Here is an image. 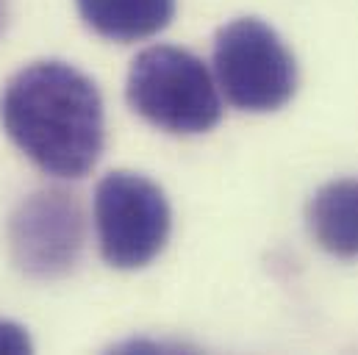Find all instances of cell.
Listing matches in <instances>:
<instances>
[{"label": "cell", "instance_id": "5", "mask_svg": "<svg viewBox=\"0 0 358 355\" xmlns=\"http://www.w3.org/2000/svg\"><path fill=\"white\" fill-rule=\"evenodd\" d=\"M14 264L25 275L50 280L67 275L84 250V211L67 191L48 189L20 203L8 222Z\"/></svg>", "mask_w": 358, "mask_h": 355}, {"label": "cell", "instance_id": "2", "mask_svg": "<svg viewBox=\"0 0 358 355\" xmlns=\"http://www.w3.org/2000/svg\"><path fill=\"white\" fill-rule=\"evenodd\" d=\"M131 108L170 133H206L222 119L217 78L189 50L153 45L142 50L125 81Z\"/></svg>", "mask_w": 358, "mask_h": 355}, {"label": "cell", "instance_id": "6", "mask_svg": "<svg viewBox=\"0 0 358 355\" xmlns=\"http://www.w3.org/2000/svg\"><path fill=\"white\" fill-rule=\"evenodd\" d=\"M81 20L103 39L139 42L164 31L176 17V0H76Z\"/></svg>", "mask_w": 358, "mask_h": 355}, {"label": "cell", "instance_id": "3", "mask_svg": "<svg viewBox=\"0 0 358 355\" xmlns=\"http://www.w3.org/2000/svg\"><path fill=\"white\" fill-rule=\"evenodd\" d=\"M214 78L236 108L267 114L294 97L297 61L272 25L239 17L214 36Z\"/></svg>", "mask_w": 358, "mask_h": 355}, {"label": "cell", "instance_id": "1", "mask_svg": "<svg viewBox=\"0 0 358 355\" xmlns=\"http://www.w3.org/2000/svg\"><path fill=\"white\" fill-rule=\"evenodd\" d=\"M8 139L48 175L84 178L106 142L103 100L90 75L67 61H34L3 89Z\"/></svg>", "mask_w": 358, "mask_h": 355}, {"label": "cell", "instance_id": "7", "mask_svg": "<svg viewBox=\"0 0 358 355\" xmlns=\"http://www.w3.org/2000/svg\"><path fill=\"white\" fill-rule=\"evenodd\" d=\"M308 228L322 250L339 259L358 256V178L325 183L308 205Z\"/></svg>", "mask_w": 358, "mask_h": 355}, {"label": "cell", "instance_id": "8", "mask_svg": "<svg viewBox=\"0 0 358 355\" xmlns=\"http://www.w3.org/2000/svg\"><path fill=\"white\" fill-rule=\"evenodd\" d=\"M31 350H34V345H31L25 328L17 325V322L0 319V353L14 355V353H31Z\"/></svg>", "mask_w": 358, "mask_h": 355}, {"label": "cell", "instance_id": "9", "mask_svg": "<svg viewBox=\"0 0 358 355\" xmlns=\"http://www.w3.org/2000/svg\"><path fill=\"white\" fill-rule=\"evenodd\" d=\"M6 25V0H0V31Z\"/></svg>", "mask_w": 358, "mask_h": 355}, {"label": "cell", "instance_id": "4", "mask_svg": "<svg viewBox=\"0 0 358 355\" xmlns=\"http://www.w3.org/2000/svg\"><path fill=\"white\" fill-rule=\"evenodd\" d=\"M94 228L103 261L114 269H142L164 250L173 211L159 183L139 173H108L94 189Z\"/></svg>", "mask_w": 358, "mask_h": 355}]
</instances>
